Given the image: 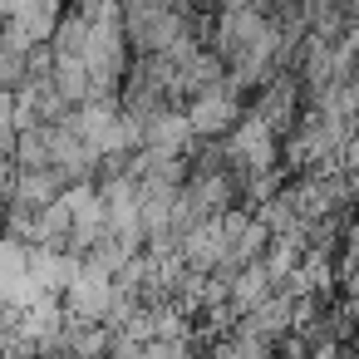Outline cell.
Returning <instances> with one entry per match:
<instances>
[{"instance_id":"1","label":"cell","mask_w":359,"mask_h":359,"mask_svg":"<svg viewBox=\"0 0 359 359\" xmlns=\"http://www.w3.org/2000/svg\"><path fill=\"white\" fill-rule=\"evenodd\" d=\"M226 118H231V104H226L222 94H212V99L197 104V128H222Z\"/></svg>"}]
</instances>
